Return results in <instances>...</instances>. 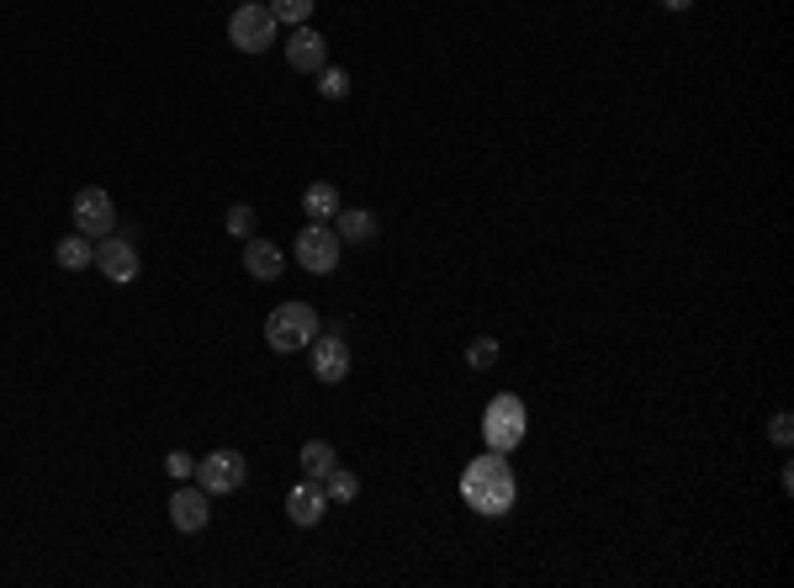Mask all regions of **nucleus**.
Returning a JSON list of instances; mask_svg holds the SVG:
<instances>
[{
  "mask_svg": "<svg viewBox=\"0 0 794 588\" xmlns=\"http://www.w3.org/2000/svg\"><path fill=\"white\" fill-rule=\"evenodd\" d=\"M769 435H773V445H790L794 441V419L790 414H773L769 419Z\"/></svg>",
  "mask_w": 794,
  "mask_h": 588,
  "instance_id": "b1692460",
  "label": "nucleus"
},
{
  "mask_svg": "<svg viewBox=\"0 0 794 588\" xmlns=\"http://www.w3.org/2000/svg\"><path fill=\"white\" fill-rule=\"evenodd\" d=\"M287 64L297 74H318L329 64V43H323V32L318 27H291L287 38Z\"/></svg>",
  "mask_w": 794,
  "mask_h": 588,
  "instance_id": "9b49d317",
  "label": "nucleus"
},
{
  "mask_svg": "<svg viewBox=\"0 0 794 588\" xmlns=\"http://www.w3.org/2000/svg\"><path fill=\"white\" fill-rule=\"evenodd\" d=\"M276 17H270V6L265 0H239V11L228 17V43L239 53H265L276 43Z\"/></svg>",
  "mask_w": 794,
  "mask_h": 588,
  "instance_id": "20e7f679",
  "label": "nucleus"
},
{
  "mask_svg": "<svg viewBox=\"0 0 794 588\" xmlns=\"http://www.w3.org/2000/svg\"><path fill=\"white\" fill-rule=\"evenodd\" d=\"M302 213H308V223H334V213H339V186H329V180H313V186L302 192Z\"/></svg>",
  "mask_w": 794,
  "mask_h": 588,
  "instance_id": "2eb2a0df",
  "label": "nucleus"
},
{
  "mask_svg": "<svg viewBox=\"0 0 794 588\" xmlns=\"http://www.w3.org/2000/svg\"><path fill=\"white\" fill-rule=\"evenodd\" d=\"M329 515V498H323V483H313V477H302L297 488L287 493V519L291 525H302V530H313L318 519Z\"/></svg>",
  "mask_w": 794,
  "mask_h": 588,
  "instance_id": "f8f14e48",
  "label": "nucleus"
},
{
  "mask_svg": "<svg viewBox=\"0 0 794 588\" xmlns=\"http://www.w3.org/2000/svg\"><path fill=\"white\" fill-rule=\"evenodd\" d=\"M334 234H339V245H371L377 239V213L371 207H339L334 213Z\"/></svg>",
  "mask_w": 794,
  "mask_h": 588,
  "instance_id": "4468645a",
  "label": "nucleus"
},
{
  "mask_svg": "<svg viewBox=\"0 0 794 588\" xmlns=\"http://www.w3.org/2000/svg\"><path fill=\"white\" fill-rule=\"evenodd\" d=\"M466 367H472V371H493V367H498V340H493V334H477V340L466 344Z\"/></svg>",
  "mask_w": 794,
  "mask_h": 588,
  "instance_id": "aec40b11",
  "label": "nucleus"
},
{
  "mask_svg": "<svg viewBox=\"0 0 794 588\" xmlns=\"http://www.w3.org/2000/svg\"><path fill=\"white\" fill-rule=\"evenodd\" d=\"M169 525H175L181 536L207 530V525H213V493L207 488H175L169 493Z\"/></svg>",
  "mask_w": 794,
  "mask_h": 588,
  "instance_id": "9d476101",
  "label": "nucleus"
},
{
  "mask_svg": "<svg viewBox=\"0 0 794 588\" xmlns=\"http://www.w3.org/2000/svg\"><path fill=\"white\" fill-rule=\"evenodd\" d=\"M228 234H234V239H249V234H255V207H249V202H234V207H228Z\"/></svg>",
  "mask_w": 794,
  "mask_h": 588,
  "instance_id": "4be33fe9",
  "label": "nucleus"
},
{
  "mask_svg": "<svg viewBox=\"0 0 794 588\" xmlns=\"http://www.w3.org/2000/svg\"><path fill=\"white\" fill-rule=\"evenodd\" d=\"M318 329H323V323H318V313L308 302H281V308L265 319V344H270L276 355H297V350L313 344Z\"/></svg>",
  "mask_w": 794,
  "mask_h": 588,
  "instance_id": "7ed1b4c3",
  "label": "nucleus"
},
{
  "mask_svg": "<svg viewBox=\"0 0 794 588\" xmlns=\"http://www.w3.org/2000/svg\"><path fill=\"white\" fill-rule=\"evenodd\" d=\"M657 6H662V11H689L694 0H657Z\"/></svg>",
  "mask_w": 794,
  "mask_h": 588,
  "instance_id": "393cba45",
  "label": "nucleus"
},
{
  "mask_svg": "<svg viewBox=\"0 0 794 588\" xmlns=\"http://www.w3.org/2000/svg\"><path fill=\"white\" fill-rule=\"evenodd\" d=\"M96 270L112 281V287H133V281H138V270H144V260H138L133 239L106 234V239H96Z\"/></svg>",
  "mask_w": 794,
  "mask_h": 588,
  "instance_id": "1a4fd4ad",
  "label": "nucleus"
},
{
  "mask_svg": "<svg viewBox=\"0 0 794 588\" xmlns=\"http://www.w3.org/2000/svg\"><path fill=\"white\" fill-rule=\"evenodd\" d=\"M529 435V409L525 398H514V392H498L487 409H482V445L487 451H519Z\"/></svg>",
  "mask_w": 794,
  "mask_h": 588,
  "instance_id": "f03ea898",
  "label": "nucleus"
},
{
  "mask_svg": "<svg viewBox=\"0 0 794 588\" xmlns=\"http://www.w3.org/2000/svg\"><path fill=\"white\" fill-rule=\"evenodd\" d=\"M244 270L255 276V281H276L281 270H287V249L281 245H270V239H244Z\"/></svg>",
  "mask_w": 794,
  "mask_h": 588,
  "instance_id": "ddd939ff",
  "label": "nucleus"
},
{
  "mask_svg": "<svg viewBox=\"0 0 794 588\" xmlns=\"http://www.w3.org/2000/svg\"><path fill=\"white\" fill-rule=\"evenodd\" d=\"M297 462H302V477H313V483H323V477H329V472L339 466V456H334V445H329V441H308V445H302V456H297Z\"/></svg>",
  "mask_w": 794,
  "mask_h": 588,
  "instance_id": "f3484780",
  "label": "nucleus"
},
{
  "mask_svg": "<svg viewBox=\"0 0 794 588\" xmlns=\"http://www.w3.org/2000/svg\"><path fill=\"white\" fill-rule=\"evenodd\" d=\"M323 498H329V504H355V498H361V477H355L350 466H334V472L323 477Z\"/></svg>",
  "mask_w": 794,
  "mask_h": 588,
  "instance_id": "a211bd4d",
  "label": "nucleus"
},
{
  "mask_svg": "<svg viewBox=\"0 0 794 588\" xmlns=\"http://www.w3.org/2000/svg\"><path fill=\"white\" fill-rule=\"evenodd\" d=\"M165 472L175 477V483H186V477H196V456H192V451H169V456H165Z\"/></svg>",
  "mask_w": 794,
  "mask_h": 588,
  "instance_id": "5701e85b",
  "label": "nucleus"
},
{
  "mask_svg": "<svg viewBox=\"0 0 794 588\" xmlns=\"http://www.w3.org/2000/svg\"><path fill=\"white\" fill-rule=\"evenodd\" d=\"M244 483H249V462H244V451H213V456H202V462H196V488H207L213 498L239 493Z\"/></svg>",
  "mask_w": 794,
  "mask_h": 588,
  "instance_id": "39448f33",
  "label": "nucleus"
},
{
  "mask_svg": "<svg viewBox=\"0 0 794 588\" xmlns=\"http://www.w3.org/2000/svg\"><path fill=\"white\" fill-rule=\"evenodd\" d=\"M308 361H313V376L318 382H329V388H339L344 376H350V340L334 329H318L313 344H308Z\"/></svg>",
  "mask_w": 794,
  "mask_h": 588,
  "instance_id": "6e6552de",
  "label": "nucleus"
},
{
  "mask_svg": "<svg viewBox=\"0 0 794 588\" xmlns=\"http://www.w3.org/2000/svg\"><path fill=\"white\" fill-rule=\"evenodd\" d=\"M318 91H323L329 101H344L350 96V74L334 70V64H323V70H318Z\"/></svg>",
  "mask_w": 794,
  "mask_h": 588,
  "instance_id": "412c9836",
  "label": "nucleus"
},
{
  "mask_svg": "<svg viewBox=\"0 0 794 588\" xmlns=\"http://www.w3.org/2000/svg\"><path fill=\"white\" fill-rule=\"evenodd\" d=\"M313 6L318 0H270V17H276V27H308Z\"/></svg>",
  "mask_w": 794,
  "mask_h": 588,
  "instance_id": "6ab92c4d",
  "label": "nucleus"
},
{
  "mask_svg": "<svg viewBox=\"0 0 794 588\" xmlns=\"http://www.w3.org/2000/svg\"><path fill=\"white\" fill-rule=\"evenodd\" d=\"M339 234L334 223H308L302 234H297V266L313 270V276H329V270H339Z\"/></svg>",
  "mask_w": 794,
  "mask_h": 588,
  "instance_id": "0eeeda50",
  "label": "nucleus"
},
{
  "mask_svg": "<svg viewBox=\"0 0 794 588\" xmlns=\"http://www.w3.org/2000/svg\"><path fill=\"white\" fill-rule=\"evenodd\" d=\"M53 260H59L64 270L96 266V239H85V234H70V239H59V245H53Z\"/></svg>",
  "mask_w": 794,
  "mask_h": 588,
  "instance_id": "dca6fc26",
  "label": "nucleus"
},
{
  "mask_svg": "<svg viewBox=\"0 0 794 588\" xmlns=\"http://www.w3.org/2000/svg\"><path fill=\"white\" fill-rule=\"evenodd\" d=\"M461 498H466V509L482 519H498L514 509L519 483H514V466H508L504 451H482L477 462H466V472H461Z\"/></svg>",
  "mask_w": 794,
  "mask_h": 588,
  "instance_id": "f257e3e1",
  "label": "nucleus"
},
{
  "mask_svg": "<svg viewBox=\"0 0 794 588\" xmlns=\"http://www.w3.org/2000/svg\"><path fill=\"white\" fill-rule=\"evenodd\" d=\"M70 213H74V234H85V239H106V234H117V207H112V196L101 192V186L74 192Z\"/></svg>",
  "mask_w": 794,
  "mask_h": 588,
  "instance_id": "423d86ee",
  "label": "nucleus"
}]
</instances>
